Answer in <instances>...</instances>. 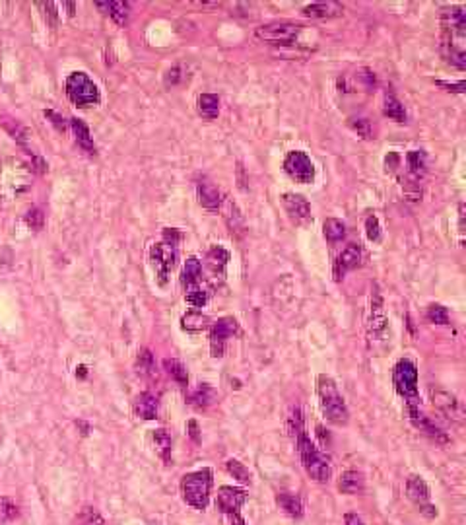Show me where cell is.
<instances>
[{"label": "cell", "instance_id": "cell-19", "mask_svg": "<svg viewBox=\"0 0 466 525\" xmlns=\"http://www.w3.org/2000/svg\"><path fill=\"white\" fill-rule=\"evenodd\" d=\"M220 210H222V214H224V220L225 224H227V227H230V232L241 236L243 230H245V218H243L241 210L237 206V202L233 201V199H230V197H224Z\"/></svg>", "mask_w": 466, "mask_h": 525}, {"label": "cell", "instance_id": "cell-32", "mask_svg": "<svg viewBox=\"0 0 466 525\" xmlns=\"http://www.w3.org/2000/svg\"><path fill=\"white\" fill-rule=\"evenodd\" d=\"M208 317L200 312H187L181 317V329L187 332H200L208 327Z\"/></svg>", "mask_w": 466, "mask_h": 525}, {"label": "cell", "instance_id": "cell-41", "mask_svg": "<svg viewBox=\"0 0 466 525\" xmlns=\"http://www.w3.org/2000/svg\"><path fill=\"white\" fill-rule=\"evenodd\" d=\"M288 430H290V434L292 436H297L303 428V416H302V411L297 409V407H294L292 411H290V414H288Z\"/></svg>", "mask_w": 466, "mask_h": 525}, {"label": "cell", "instance_id": "cell-48", "mask_svg": "<svg viewBox=\"0 0 466 525\" xmlns=\"http://www.w3.org/2000/svg\"><path fill=\"white\" fill-rule=\"evenodd\" d=\"M179 80H181V69L179 66H173V69L167 70V74H165V84L167 86H175Z\"/></svg>", "mask_w": 466, "mask_h": 525}, {"label": "cell", "instance_id": "cell-43", "mask_svg": "<svg viewBox=\"0 0 466 525\" xmlns=\"http://www.w3.org/2000/svg\"><path fill=\"white\" fill-rule=\"evenodd\" d=\"M26 224L31 230H41L45 224V214H43V210L41 209H31L29 212L26 214Z\"/></svg>", "mask_w": 466, "mask_h": 525}, {"label": "cell", "instance_id": "cell-15", "mask_svg": "<svg viewBox=\"0 0 466 525\" xmlns=\"http://www.w3.org/2000/svg\"><path fill=\"white\" fill-rule=\"evenodd\" d=\"M282 204H284L288 216L294 220L295 224L299 226H307L311 220V204L309 201L302 197V195H295V192H285L282 195Z\"/></svg>", "mask_w": 466, "mask_h": 525}, {"label": "cell", "instance_id": "cell-17", "mask_svg": "<svg viewBox=\"0 0 466 525\" xmlns=\"http://www.w3.org/2000/svg\"><path fill=\"white\" fill-rule=\"evenodd\" d=\"M408 416H410V420H412V424H414L416 428L420 430V432H423L425 436H430L432 440H435L437 444H447V442H449L447 434H445V432H443V430H441L435 422H432V420L428 419V416H425L420 409H412V411H408Z\"/></svg>", "mask_w": 466, "mask_h": 525}, {"label": "cell", "instance_id": "cell-38", "mask_svg": "<svg viewBox=\"0 0 466 525\" xmlns=\"http://www.w3.org/2000/svg\"><path fill=\"white\" fill-rule=\"evenodd\" d=\"M20 516V507L12 498H0V524H8L14 522Z\"/></svg>", "mask_w": 466, "mask_h": 525}, {"label": "cell", "instance_id": "cell-5", "mask_svg": "<svg viewBox=\"0 0 466 525\" xmlns=\"http://www.w3.org/2000/svg\"><path fill=\"white\" fill-rule=\"evenodd\" d=\"M212 471L199 469L185 475L181 481V494L185 502L195 510H206L212 492Z\"/></svg>", "mask_w": 466, "mask_h": 525}, {"label": "cell", "instance_id": "cell-37", "mask_svg": "<svg viewBox=\"0 0 466 525\" xmlns=\"http://www.w3.org/2000/svg\"><path fill=\"white\" fill-rule=\"evenodd\" d=\"M208 296H210V292H208V288H204L202 284H197V286H192V288L185 290V300H187V304H190L192 307L206 306Z\"/></svg>", "mask_w": 466, "mask_h": 525}, {"label": "cell", "instance_id": "cell-11", "mask_svg": "<svg viewBox=\"0 0 466 525\" xmlns=\"http://www.w3.org/2000/svg\"><path fill=\"white\" fill-rule=\"evenodd\" d=\"M239 332V323L233 317H222L210 327V352L214 358H222L225 352L227 339Z\"/></svg>", "mask_w": 466, "mask_h": 525}, {"label": "cell", "instance_id": "cell-22", "mask_svg": "<svg viewBox=\"0 0 466 525\" xmlns=\"http://www.w3.org/2000/svg\"><path fill=\"white\" fill-rule=\"evenodd\" d=\"M157 411H160V401H157V397L154 393L144 391L134 399V412L140 419L154 420L157 416Z\"/></svg>", "mask_w": 466, "mask_h": 525}, {"label": "cell", "instance_id": "cell-18", "mask_svg": "<svg viewBox=\"0 0 466 525\" xmlns=\"http://www.w3.org/2000/svg\"><path fill=\"white\" fill-rule=\"evenodd\" d=\"M344 12V6L334 0H327V2H313L307 4L302 10V14L311 20H325V18H337Z\"/></svg>", "mask_w": 466, "mask_h": 525}, {"label": "cell", "instance_id": "cell-26", "mask_svg": "<svg viewBox=\"0 0 466 525\" xmlns=\"http://www.w3.org/2000/svg\"><path fill=\"white\" fill-rule=\"evenodd\" d=\"M276 504L290 517H294V519L303 517V502L294 492H280L276 496Z\"/></svg>", "mask_w": 466, "mask_h": 525}, {"label": "cell", "instance_id": "cell-30", "mask_svg": "<svg viewBox=\"0 0 466 525\" xmlns=\"http://www.w3.org/2000/svg\"><path fill=\"white\" fill-rule=\"evenodd\" d=\"M152 440H154L155 454L160 455L165 463H169V459H171V436H169V432L164 428L154 430Z\"/></svg>", "mask_w": 466, "mask_h": 525}, {"label": "cell", "instance_id": "cell-34", "mask_svg": "<svg viewBox=\"0 0 466 525\" xmlns=\"http://www.w3.org/2000/svg\"><path fill=\"white\" fill-rule=\"evenodd\" d=\"M383 113H385V117H388V119H393V121H406L404 105L400 104L395 96H385V102H383Z\"/></svg>", "mask_w": 466, "mask_h": 525}, {"label": "cell", "instance_id": "cell-12", "mask_svg": "<svg viewBox=\"0 0 466 525\" xmlns=\"http://www.w3.org/2000/svg\"><path fill=\"white\" fill-rule=\"evenodd\" d=\"M150 261L154 265V271L157 274L160 284H165V280L169 276V272L175 267L177 261V249L173 245L165 244V241H157L150 247Z\"/></svg>", "mask_w": 466, "mask_h": 525}, {"label": "cell", "instance_id": "cell-45", "mask_svg": "<svg viewBox=\"0 0 466 525\" xmlns=\"http://www.w3.org/2000/svg\"><path fill=\"white\" fill-rule=\"evenodd\" d=\"M80 522L84 525H105L104 517L99 516L94 507H84V510H82V516H80Z\"/></svg>", "mask_w": 466, "mask_h": 525}, {"label": "cell", "instance_id": "cell-36", "mask_svg": "<svg viewBox=\"0 0 466 525\" xmlns=\"http://www.w3.org/2000/svg\"><path fill=\"white\" fill-rule=\"evenodd\" d=\"M136 370L140 376L144 377H154L155 376V362L154 354L150 349H142L136 356Z\"/></svg>", "mask_w": 466, "mask_h": 525}, {"label": "cell", "instance_id": "cell-29", "mask_svg": "<svg viewBox=\"0 0 466 525\" xmlns=\"http://www.w3.org/2000/svg\"><path fill=\"white\" fill-rule=\"evenodd\" d=\"M197 107H199V113L202 119L214 121L220 115V97L214 96V94H200L199 99H197Z\"/></svg>", "mask_w": 466, "mask_h": 525}, {"label": "cell", "instance_id": "cell-50", "mask_svg": "<svg viewBox=\"0 0 466 525\" xmlns=\"http://www.w3.org/2000/svg\"><path fill=\"white\" fill-rule=\"evenodd\" d=\"M385 164H387V172H397L398 164H400V156H398L397 152H388Z\"/></svg>", "mask_w": 466, "mask_h": 525}, {"label": "cell", "instance_id": "cell-2", "mask_svg": "<svg viewBox=\"0 0 466 525\" xmlns=\"http://www.w3.org/2000/svg\"><path fill=\"white\" fill-rule=\"evenodd\" d=\"M317 397H319V407L323 416L334 424V426H346L350 412L346 407L344 397L338 391L334 379L327 374H320L317 377Z\"/></svg>", "mask_w": 466, "mask_h": 525}, {"label": "cell", "instance_id": "cell-6", "mask_svg": "<svg viewBox=\"0 0 466 525\" xmlns=\"http://www.w3.org/2000/svg\"><path fill=\"white\" fill-rule=\"evenodd\" d=\"M393 384L397 387L398 395L406 401L408 411L420 409V395H418V368L412 360H398L393 368Z\"/></svg>", "mask_w": 466, "mask_h": 525}, {"label": "cell", "instance_id": "cell-20", "mask_svg": "<svg viewBox=\"0 0 466 525\" xmlns=\"http://www.w3.org/2000/svg\"><path fill=\"white\" fill-rule=\"evenodd\" d=\"M197 195H199V201L200 204L204 206L206 210H220L222 206V199H224V195L218 191V187L214 183H210L206 179H202L197 183Z\"/></svg>", "mask_w": 466, "mask_h": 525}, {"label": "cell", "instance_id": "cell-42", "mask_svg": "<svg viewBox=\"0 0 466 525\" xmlns=\"http://www.w3.org/2000/svg\"><path fill=\"white\" fill-rule=\"evenodd\" d=\"M365 236L369 241H379L381 239V224L377 216H367L365 218Z\"/></svg>", "mask_w": 466, "mask_h": 525}, {"label": "cell", "instance_id": "cell-14", "mask_svg": "<svg viewBox=\"0 0 466 525\" xmlns=\"http://www.w3.org/2000/svg\"><path fill=\"white\" fill-rule=\"evenodd\" d=\"M430 399H432L433 407L439 412H443L447 419L455 420V422H463L465 419V409L457 397L445 389H437V387H430Z\"/></svg>", "mask_w": 466, "mask_h": 525}, {"label": "cell", "instance_id": "cell-21", "mask_svg": "<svg viewBox=\"0 0 466 525\" xmlns=\"http://www.w3.org/2000/svg\"><path fill=\"white\" fill-rule=\"evenodd\" d=\"M227 261H230V253L220 245H214L206 253V267L214 279H224Z\"/></svg>", "mask_w": 466, "mask_h": 525}, {"label": "cell", "instance_id": "cell-52", "mask_svg": "<svg viewBox=\"0 0 466 525\" xmlns=\"http://www.w3.org/2000/svg\"><path fill=\"white\" fill-rule=\"evenodd\" d=\"M76 424L80 426V428H82V434L86 436L87 432H90V424H87V422H84V420H78Z\"/></svg>", "mask_w": 466, "mask_h": 525}, {"label": "cell", "instance_id": "cell-44", "mask_svg": "<svg viewBox=\"0 0 466 525\" xmlns=\"http://www.w3.org/2000/svg\"><path fill=\"white\" fill-rule=\"evenodd\" d=\"M350 125H352V129H354L362 139H373L372 122L367 121V119H352Z\"/></svg>", "mask_w": 466, "mask_h": 525}, {"label": "cell", "instance_id": "cell-33", "mask_svg": "<svg viewBox=\"0 0 466 525\" xmlns=\"http://www.w3.org/2000/svg\"><path fill=\"white\" fill-rule=\"evenodd\" d=\"M164 370H165V374L171 377L173 382H177L181 387H189V376H187V370H185V366H183L179 360L165 358Z\"/></svg>", "mask_w": 466, "mask_h": 525}, {"label": "cell", "instance_id": "cell-39", "mask_svg": "<svg viewBox=\"0 0 466 525\" xmlns=\"http://www.w3.org/2000/svg\"><path fill=\"white\" fill-rule=\"evenodd\" d=\"M225 469H227V472L232 475L233 479H237L239 482H250L249 469H247L241 461H237V459H227V461H225Z\"/></svg>", "mask_w": 466, "mask_h": 525}, {"label": "cell", "instance_id": "cell-16", "mask_svg": "<svg viewBox=\"0 0 466 525\" xmlns=\"http://www.w3.org/2000/svg\"><path fill=\"white\" fill-rule=\"evenodd\" d=\"M360 262H362V247L355 244H350L348 247L342 249V253L338 255L337 261H334V279H344L346 272L358 269Z\"/></svg>", "mask_w": 466, "mask_h": 525}, {"label": "cell", "instance_id": "cell-24", "mask_svg": "<svg viewBox=\"0 0 466 525\" xmlns=\"http://www.w3.org/2000/svg\"><path fill=\"white\" fill-rule=\"evenodd\" d=\"M216 399H218L216 389L208 384H200L199 387H197V389L189 395V402L192 405V407H197L199 411H206V409H210V407L216 402Z\"/></svg>", "mask_w": 466, "mask_h": 525}, {"label": "cell", "instance_id": "cell-10", "mask_svg": "<svg viewBox=\"0 0 466 525\" xmlns=\"http://www.w3.org/2000/svg\"><path fill=\"white\" fill-rule=\"evenodd\" d=\"M284 172L295 183H311L315 179V166L303 150H292L284 158Z\"/></svg>", "mask_w": 466, "mask_h": 525}, {"label": "cell", "instance_id": "cell-1", "mask_svg": "<svg viewBox=\"0 0 466 525\" xmlns=\"http://www.w3.org/2000/svg\"><path fill=\"white\" fill-rule=\"evenodd\" d=\"M441 49L447 61L453 62L458 69L466 66L465 35H466V14L463 8H445L441 12Z\"/></svg>", "mask_w": 466, "mask_h": 525}, {"label": "cell", "instance_id": "cell-31", "mask_svg": "<svg viewBox=\"0 0 466 525\" xmlns=\"http://www.w3.org/2000/svg\"><path fill=\"white\" fill-rule=\"evenodd\" d=\"M95 6L101 10H107V14L119 26H125L129 22V4H125V2H95Z\"/></svg>", "mask_w": 466, "mask_h": 525}, {"label": "cell", "instance_id": "cell-51", "mask_svg": "<svg viewBox=\"0 0 466 525\" xmlns=\"http://www.w3.org/2000/svg\"><path fill=\"white\" fill-rule=\"evenodd\" d=\"M344 522L346 525H363L362 517L358 516V514H346Z\"/></svg>", "mask_w": 466, "mask_h": 525}, {"label": "cell", "instance_id": "cell-4", "mask_svg": "<svg viewBox=\"0 0 466 525\" xmlns=\"http://www.w3.org/2000/svg\"><path fill=\"white\" fill-rule=\"evenodd\" d=\"M34 167H29L16 158H10L0 164V195L2 197H17L29 187Z\"/></svg>", "mask_w": 466, "mask_h": 525}, {"label": "cell", "instance_id": "cell-7", "mask_svg": "<svg viewBox=\"0 0 466 525\" xmlns=\"http://www.w3.org/2000/svg\"><path fill=\"white\" fill-rule=\"evenodd\" d=\"M66 88V96L78 107H90V105L99 104V88L95 86V82L86 72H72L64 82Z\"/></svg>", "mask_w": 466, "mask_h": 525}, {"label": "cell", "instance_id": "cell-25", "mask_svg": "<svg viewBox=\"0 0 466 525\" xmlns=\"http://www.w3.org/2000/svg\"><path fill=\"white\" fill-rule=\"evenodd\" d=\"M406 166H408V177L410 183H420V179L425 174V166H428V158L422 150H410L406 156Z\"/></svg>", "mask_w": 466, "mask_h": 525}, {"label": "cell", "instance_id": "cell-3", "mask_svg": "<svg viewBox=\"0 0 466 525\" xmlns=\"http://www.w3.org/2000/svg\"><path fill=\"white\" fill-rule=\"evenodd\" d=\"M295 444H297V451H299V457H302L305 472H307L315 482H328L330 475H332L330 465H328V459L320 454L319 447L315 446V442L311 440L309 434H307L305 430H302V432L295 436Z\"/></svg>", "mask_w": 466, "mask_h": 525}, {"label": "cell", "instance_id": "cell-28", "mask_svg": "<svg viewBox=\"0 0 466 525\" xmlns=\"http://www.w3.org/2000/svg\"><path fill=\"white\" fill-rule=\"evenodd\" d=\"M363 486H365L363 475L360 471H354V469L342 472L340 479H338V490L342 494H358V492H362Z\"/></svg>", "mask_w": 466, "mask_h": 525}, {"label": "cell", "instance_id": "cell-9", "mask_svg": "<svg viewBox=\"0 0 466 525\" xmlns=\"http://www.w3.org/2000/svg\"><path fill=\"white\" fill-rule=\"evenodd\" d=\"M303 31V26L299 24H290V22H274V24H267V26H259L255 35L260 41L276 45H288L295 41L299 34Z\"/></svg>", "mask_w": 466, "mask_h": 525}, {"label": "cell", "instance_id": "cell-35", "mask_svg": "<svg viewBox=\"0 0 466 525\" xmlns=\"http://www.w3.org/2000/svg\"><path fill=\"white\" fill-rule=\"evenodd\" d=\"M323 234H325L327 241H330V244L340 241L346 236V224L338 218H327L325 224H323Z\"/></svg>", "mask_w": 466, "mask_h": 525}, {"label": "cell", "instance_id": "cell-40", "mask_svg": "<svg viewBox=\"0 0 466 525\" xmlns=\"http://www.w3.org/2000/svg\"><path fill=\"white\" fill-rule=\"evenodd\" d=\"M428 319L435 325H449V314H447V309L439 304H432V306L428 307Z\"/></svg>", "mask_w": 466, "mask_h": 525}, {"label": "cell", "instance_id": "cell-27", "mask_svg": "<svg viewBox=\"0 0 466 525\" xmlns=\"http://www.w3.org/2000/svg\"><path fill=\"white\" fill-rule=\"evenodd\" d=\"M200 279H202V265L197 257H189L183 262L181 284L185 286V290L192 288V286L200 284Z\"/></svg>", "mask_w": 466, "mask_h": 525}, {"label": "cell", "instance_id": "cell-49", "mask_svg": "<svg viewBox=\"0 0 466 525\" xmlns=\"http://www.w3.org/2000/svg\"><path fill=\"white\" fill-rule=\"evenodd\" d=\"M187 432H189L190 440H192L195 444H199L200 430H199V422H197V420H189V422H187Z\"/></svg>", "mask_w": 466, "mask_h": 525}, {"label": "cell", "instance_id": "cell-46", "mask_svg": "<svg viewBox=\"0 0 466 525\" xmlns=\"http://www.w3.org/2000/svg\"><path fill=\"white\" fill-rule=\"evenodd\" d=\"M183 239V234L177 230V227H165L164 230V239L162 241H165V244H169V245H175L179 244Z\"/></svg>", "mask_w": 466, "mask_h": 525}, {"label": "cell", "instance_id": "cell-13", "mask_svg": "<svg viewBox=\"0 0 466 525\" xmlns=\"http://www.w3.org/2000/svg\"><path fill=\"white\" fill-rule=\"evenodd\" d=\"M406 494H408V498L412 500L416 506L420 507V512H422L423 516H428V517L437 516V507L433 506L432 502H430V500H432L430 486H428V482L423 481L422 477L412 475V477H408V479H406Z\"/></svg>", "mask_w": 466, "mask_h": 525}, {"label": "cell", "instance_id": "cell-23", "mask_svg": "<svg viewBox=\"0 0 466 525\" xmlns=\"http://www.w3.org/2000/svg\"><path fill=\"white\" fill-rule=\"evenodd\" d=\"M70 129H72V134L76 136V142L80 148L84 150L86 154L90 156H94L95 154V144L94 139H92V134H90V129H87V125L82 119H76V117H72L69 121Z\"/></svg>", "mask_w": 466, "mask_h": 525}, {"label": "cell", "instance_id": "cell-47", "mask_svg": "<svg viewBox=\"0 0 466 525\" xmlns=\"http://www.w3.org/2000/svg\"><path fill=\"white\" fill-rule=\"evenodd\" d=\"M45 117H47V119H51V122L55 125V127H57V129H59V131L64 132L66 129H69V127H66V122H64V119H62L61 115L55 113V111H51V109H49V111H45Z\"/></svg>", "mask_w": 466, "mask_h": 525}, {"label": "cell", "instance_id": "cell-8", "mask_svg": "<svg viewBox=\"0 0 466 525\" xmlns=\"http://www.w3.org/2000/svg\"><path fill=\"white\" fill-rule=\"evenodd\" d=\"M247 500V490L239 486H220L216 496L218 510L224 514L232 525H245L241 516V506Z\"/></svg>", "mask_w": 466, "mask_h": 525}, {"label": "cell", "instance_id": "cell-53", "mask_svg": "<svg viewBox=\"0 0 466 525\" xmlns=\"http://www.w3.org/2000/svg\"><path fill=\"white\" fill-rule=\"evenodd\" d=\"M76 376L86 377L87 376V368L86 366H78L76 368Z\"/></svg>", "mask_w": 466, "mask_h": 525}]
</instances>
